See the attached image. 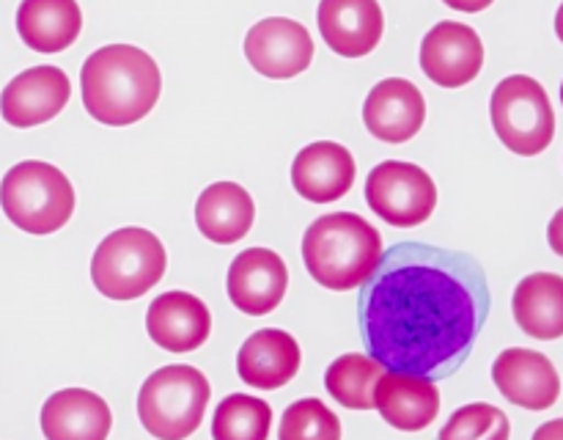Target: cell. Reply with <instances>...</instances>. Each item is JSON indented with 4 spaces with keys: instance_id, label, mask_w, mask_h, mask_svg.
<instances>
[{
    "instance_id": "6da1fadb",
    "label": "cell",
    "mask_w": 563,
    "mask_h": 440,
    "mask_svg": "<svg viewBox=\"0 0 563 440\" xmlns=\"http://www.w3.org/2000/svg\"><path fill=\"white\" fill-rule=\"evenodd\" d=\"M493 308L487 273L465 251L396 242L361 284L357 328L390 372L445 380L465 366Z\"/></svg>"
},
{
    "instance_id": "7a4b0ae2",
    "label": "cell",
    "mask_w": 563,
    "mask_h": 440,
    "mask_svg": "<svg viewBox=\"0 0 563 440\" xmlns=\"http://www.w3.org/2000/svg\"><path fill=\"white\" fill-rule=\"evenodd\" d=\"M80 91L91 119L108 127H126L152 113L163 91V75L146 50L108 44L82 64Z\"/></svg>"
},
{
    "instance_id": "3957f363",
    "label": "cell",
    "mask_w": 563,
    "mask_h": 440,
    "mask_svg": "<svg viewBox=\"0 0 563 440\" xmlns=\"http://www.w3.org/2000/svg\"><path fill=\"white\" fill-rule=\"evenodd\" d=\"M383 256V237L355 212L317 218L302 237V262L324 289H357Z\"/></svg>"
},
{
    "instance_id": "277c9868",
    "label": "cell",
    "mask_w": 563,
    "mask_h": 440,
    "mask_svg": "<svg viewBox=\"0 0 563 440\" xmlns=\"http://www.w3.org/2000/svg\"><path fill=\"white\" fill-rule=\"evenodd\" d=\"M0 207L16 229L27 234H53L75 212V187L66 174L42 160H25L5 170L0 182Z\"/></svg>"
},
{
    "instance_id": "5b68a950",
    "label": "cell",
    "mask_w": 563,
    "mask_h": 440,
    "mask_svg": "<svg viewBox=\"0 0 563 440\" xmlns=\"http://www.w3.org/2000/svg\"><path fill=\"white\" fill-rule=\"evenodd\" d=\"M209 394V380L196 366H163L141 385L137 416L157 440H185L201 427Z\"/></svg>"
},
{
    "instance_id": "8992f818",
    "label": "cell",
    "mask_w": 563,
    "mask_h": 440,
    "mask_svg": "<svg viewBox=\"0 0 563 440\" xmlns=\"http://www.w3.org/2000/svg\"><path fill=\"white\" fill-rule=\"evenodd\" d=\"M168 253L148 229L126 226L99 242L91 258V280L110 300H137L163 280Z\"/></svg>"
},
{
    "instance_id": "52a82bcc",
    "label": "cell",
    "mask_w": 563,
    "mask_h": 440,
    "mask_svg": "<svg viewBox=\"0 0 563 440\" xmlns=\"http://www.w3.org/2000/svg\"><path fill=\"white\" fill-rule=\"evenodd\" d=\"M489 116L500 143L520 157H537L555 138V113L548 91L528 75H511L495 86Z\"/></svg>"
},
{
    "instance_id": "ba28073f",
    "label": "cell",
    "mask_w": 563,
    "mask_h": 440,
    "mask_svg": "<svg viewBox=\"0 0 563 440\" xmlns=\"http://www.w3.org/2000/svg\"><path fill=\"white\" fill-rule=\"evenodd\" d=\"M366 201L385 223L412 229L432 218L438 207V187L421 165L385 160L368 174Z\"/></svg>"
},
{
    "instance_id": "9c48e42d",
    "label": "cell",
    "mask_w": 563,
    "mask_h": 440,
    "mask_svg": "<svg viewBox=\"0 0 563 440\" xmlns=\"http://www.w3.org/2000/svg\"><path fill=\"white\" fill-rule=\"evenodd\" d=\"M245 55L258 75L269 80H289L311 66L313 38L300 22L267 16L247 31Z\"/></svg>"
},
{
    "instance_id": "30bf717a",
    "label": "cell",
    "mask_w": 563,
    "mask_h": 440,
    "mask_svg": "<svg viewBox=\"0 0 563 440\" xmlns=\"http://www.w3.org/2000/svg\"><path fill=\"white\" fill-rule=\"evenodd\" d=\"M484 66L482 36L465 22H438L421 42V69L443 88H462Z\"/></svg>"
},
{
    "instance_id": "8fae6325",
    "label": "cell",
    "mask_w": 563,
    "mask_h": 440,
    "mask_svg": "<svg viewBox=\"0 0 563 440\" xmlns=\"http://www.w3.org/2000/svg\"><path fill=\"white\" fill-rule=\"evenodd\" d=\"M71 97V82L58 66H33L20 72L0 94V113L16 130L55 119Z\"/></svg>"
},
{
    "instance_id": "7c38bea8",
    "label": "cell",
    "mask_w": 563,
    "mask_h": 440,
    "mask_svg": "<svg viewBox=\"0 0 563 440\" xmlns=\"http://www.w3.org/2000/svg\"><path fill=\"white\" fill-rule=\"evenodd\" d=\"M289 286L286 262L269 248H247L229 267V297L247 317H264L280 306Z\"/></svg>"
},
{
    "instance_id": "4fadbf2b",
    "label": "cell",
    "mask_w": 563,
    "mask_h": 440,
    "mask_svg": "<svg viewBox=\"0 0 563 440\" xmlns=\"http://www.w3.org/2000/svg\"><path fill=\"white\" fill-rule=\"evenodd\" d=\"M493 380L511 405L526 410H548L561 396V377L553 361L526 346L500 352L493 363Z\"/></svg>"
},
{
    "instance_id": "5bb4252c",
    "label": "cell",
    "mask_w": 563,
    "mask_h": 440,
    "mask_svg": "<svg viewBox=\"0 0 563 440\" xmlns=\"http://www.w3.org/2000/svg\"><path fill=\"white\" fill-rule=\"evenodd\" d=\"M368 132L385 143H407L427 121V99L416 82L405 77L379 80L363 102Z\"/></svg>"
},
{
    "instance_id": "9a60e30c",
    "label": "cell",
    "mask_w": 563,
    "mask_h": 440,
    "mask_svg": "<svg viewBox=\"0 0 563 440\" xmlns=\"http://www.w3.org/2000/svg\"><path fill=\"white\" fill-rule=\"evenodd\" d=\"M148 339L168 352H192L207 344L212 314L201 297L190 292H165L146 311Z\"/></svg>"
},
{
    "instance_id": "2e32d148",
    "label": "cell",
    "mask_w": 563,
    "mask_h": 440,
    "mask_svg": "<svg viewBox=\"0 0 563 440\" xmlns=\"http://www.w3.org/2000/svg\"><path fill=\"white\" fill-rule=\"evenodd\" d=\"M317 20L324 44L344 58L372 53L385 31V14L377 0H322Z\"/></svg>"
},
{
    "instance_id": "e0dca14e",
    "label": "cell",
    "mask_w": 563,
    "mask_h": 440,
    "mask_svg": "<svg viewBox=\"0 0 563 440\" xmlns=\"http://www.w3.org/2000/svg\"><path fill=\"white\" fill-rule=\"evenodd\" d=\"M357 165L350 148L333 141H317L302 148L291 165V185L306 201L330 204L352 190Z\"/></svg>"
},
{
    "instance_id": "ac0fdd59",
    "label": "cell",
    "mask_w": 563,
    "mask_h": 440,
    "mask_svg": "<svg viewBox=\"0 0 563 440\" xmlns=\"http://www.w3.org/2000/svg\"><path fill=\"white\" fill-rule=\"evenodd\" d=\"M374 407L390 427L401 432H421L440 413V391L432 377L388 372L374 388Z\"/></svg>"
},
{
    "instance_id": "d6986e66",
    "label": "cell",
    "mask_w": 563,
    "mask_h": 440,
    "mask_svg": "<svg viewBox=\"0 0 563 440\" xmlns=\"http://www.w3.org/2000/svg\"><path fill=\"white\" fill-rule=\"evenodd\" d=\"M302 363L300 344L291 333L278 328H264L247 336L236 355V372L247 385L262 391L284 388L297 377Z\"/></svg>"
},
{
    "instance_id": "ffe728a7",
    "label": "cell",
    "mask_w": 563,
    "mask_h": 440,
    "mask_svg": "<svg viewBox=\"0 0 563 440\" xmlns=\"http://www.w3.org/2000/svg\"><path fill=\"white\" fill-rule=\"evenodd\" d=\"M110 427L113 413L93 391H55L42 407V432L47 440H108Z\"/></svg>"
},
{
    "instance_id": "44dd1931",
    "label": "cell",
    "mask_w": 563,
    "mask_h": 440,
    "mask_svg": "<svg viewBox=\"0 0 563 440\" xmlns=\"http://www.w3.org/2000/svg\"><path fill=\"white\" fill-rule=\"evenodd\" d=\"M82 31L77 0H22L16 9V33L36 53H60Z\"/></svg>"
},
{
    "instance_id": "7402d4cb",
    "label": "cell",
    "mask_w": 563,
    "mask_h": 440,
    "mask_svg": "<svg viewBox=\"0 0 563 440\" xmlns=\"http://www.w3.org/2000/svg\"><path fill=\"white\" fill-rule=\"evenodd\" d=\"M253 218H256V207H253L251 193L236 182H214L198 196V231L218 245L240 242L253 229Z\"/></svg>"
},
{
    "instance_id": "603a6c76",
    "label": "cell",
    "mask_w": 563,
    "mask_h": 440,
    "mask_svg": "<svg viewBox=\"0 0 563 440\" xmlns=\"http://www.w3.org/2000/svg\"><path fill=\"white\" fill-rule=\"evenodd\" d=\"M515 319L522 333L553 341L563 336V275L533 273L515 289Z\"/></svg>"
},
{
    "instance_id": "cb8c5ba5",
    "label": "cell",
    "mask_w": 563,
    "mask_h": 440,
    "mask_svg": "<svg viewBox=\"0 0 563 440\" xmlns=\"http://www.w3.org/2000/svg\"><path fill=\"white\" fill-rule=\"evenodd\" d=\"M383 374L385 366L372 355L350 352L330 363L324 372V388L339 405L350 410H374V388Z\"/></svg>"
},
{
    "instance_id": "d4e9b609",
    "label": "cell",
    "mask_w": 563,
    "mask_h": 440,
    "mask_svg": "<svg viewBox=\"0 0 563 440\" xmlns=\"http://www.w3.org/2000/svg\"><path fill=\"white\" fill-rule=\"evenodd\" d=\"M273 427V407L258 396L231 394L214 407V440H267Z\"/></svg>"
},
{
    "instance_id": "484cf974",
    "label": "cell",
    "mask_w": 563,
    "mask_h": 440,
    "mask_svg": "<svg viewBox=\"0 0 563 440\" xmlns=\"http://www.w3.org/2000/svg\"><path fill=\"white\" fill-rule=\"evenodd\" d=\"M511 424L500 407L473 402L460 407L440 429L438 440H509Z\"/></svg>"
},
{
    "instance_id": "4316f807",
    "label": "cell",
    "mask_w": 563,
    "mask_h": 440,
    "mask_svg": "<svg viewBox=\"0 0 563 440\" xmlns=\"http://www.w3.org/2000/svg\"><path fill=\"white\" fill-rule=\"evenodd\" d=\"M278 440H341V421L322 399H300L286 407Z\"/></svg>"
},
{
    "instance_id": "83f0119b",
    "label": "cell",
    "mask_w": 563,
    "mask_h": 440,
    "mask_svg": "<svg viewBox=\"0 0 563 440\" xmlns=\"http://www.w3.org/2000/svg\"><path fill=\"white\" fill-rule=\"evenodd\" d=\"M548 240H550V248H553L559 256H563V207L553 215V220H550Z\"/></svg>"
},
{
    "instance_id": "f1b7e54d",
    "label": "cell",
    "mask_w": 563,
    "mask_h": 440,
    "mask_svg": "<svg viewBox=\"0 0 563 440\" xmlns=\"http://www.w3.org/2000/svg\"><path fill=\"white\" fill-rule=\"evenodd\" d=\"M449 9H456V11H465V14H478V11L489 9V6L495 3V0H443Z\"/></svg>"
},
{
    "instance_id": "f546056e",
    "label": "cell",
    "mask_w": 563,
    "mask_h": 440,
    "mask_svg": "<svg viewBox=\"0 0 563 440\" xmlns=\"http://www.w3.org/2000/svg\"><path fill=\"white\" fill-rule=\"evenodd\" d=\"M531 440H563V418H555V421L542 424V427L533 432Z\"/></svg>"
},
{
    "instance_id": "4dcf8cb0",
    "label": "cell",
    "mask_w": 563,
    "mask_h": 440,
    "mask_svg": "<svg viewBox=\"0 0 563 440\" xmlns=\"http://www.w3.org/2000/svg\"><path fill=\"white\" fill-rule=\"evenodd\" d=\"M555 33H559V38L563 42V3L559 9V14H555Z\"/></svg>"
},
{
    "instance_id": "1f68e13d",
    "label": "cell",
    "mask_w": 563,
    "mask_h": 440,
    "mask_svg": "<svg viewBox=\"0 0 563 440\" xmlns=\"http://www.w3.org/2000/svg\"><path fill=\"white\" fill-rule=\"evenodd\" d=\"M561 102H563V86H561Z\"/></svg>"
}]
</instances>
